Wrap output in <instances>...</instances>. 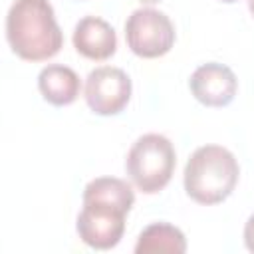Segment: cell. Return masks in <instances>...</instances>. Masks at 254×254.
Listing matches in <instances>:
<instances>
[{
	"instance_id": "cell-12",
	"label": "cell",
	"mask_w": 254,
	"mask_h": 254,
	"mask_svg": "<svg viewBox=\"0 0 254 254\" xmlns=\"http://www.w3.org/2000/svg\"><path fill=\"white\" fill-rule=\"evenodd\" d=\"M244 244L250 252H254V214L246 220V226H244Z\"/></svg>"
},
{
	"instance_id": "cell-15",
	"label": "cell",
	"mask_w": 254,
	"mask_h": 254,
	"mask_svg": "<svg viewBox=\"0 0 254 254\" xmlns=\"http://www.w3.org/2000/svg\"><path fill=\"white\" fill-rule=\"evenodd\" d=\"M222 2H236V0H222Z\"/></svg>"
},
{
	"instance_id": "cell-13",
	"label": "cell",
	"mask_w": 254,
	"mask_h": 254,
	"mask_svg": "<svg viewBox=\"0 0 254 254\" xmlns=\"http://www.w3.org/2000/svg\"><path fill=\"white\" fill-rule=\"evenodd\" d=\"M248 8H250V12H252V16H254V0H248Z\"/></svg>"
},
{
	"instance_id": "cell-11",
	"label": "cell",
	"mask_w": 254,
	"mask_h": 254,
	"mask_svg": "<svg viewBox=\"0 0 254 254\" xmlns=\"http://www.w3.org/2000/svg\"><path fill=\"white\" fill-rule=\"evenodd\" d=\"M89 198H101V200L115 202L129 212L135 202V192H133L131 185L123 179L99 177V179H93L91 183H87V187L83 189V200H89Z\"/></svg>"
},
{
	"instance_id": "cell-1",
	"label": "cell",
	"mask_w": 254,
	"mask_h": 254,
	"mask_svg": "<svg viewBox=\"0 0 254 254\" xmlns=\"http://www.w3.org/2000/svg\"><path fill=\"white\" fill-rule=\"evenodd\" d=\"M6 38L12 52L28 62L54 58L64 46V34L48 0H16L6 16Z\"/></svg>"
},
{
	"instance_id": "cell-6",
	"label": "cell",
	"mask_w": 254,
	"mask_h": 254,
	"mask_svg": "<svg viewBox=\"0 0 254 254\" xmlns=\"http://www.w3.org/2000/svg\"><path fill=\"white\" fill-rule=\"evenodd\" d=\"M131 97L129 75L113 65H101L89 71L85 79V101L97 115L119 113Z\"/></svg>"
},
{
	"instance_id": "cell-7",
	"label": "cell",
	"mask_w": 254,
	"mask_h": 254,
	"mask_svg": "<svg viewBox=\"0 0 254 254\" xmlns=\"http://www.w3.org/2000/svg\"><path fill=\"white\" fill-rule=\"evenodd\" d=\"M189 85H190L192 95L202 105L224 107L234 99L238 81H236L234 71L228 65L208 62V64L198 65L192 71Z\"/></svg>"
},
{
	"instance_id": "cell-4",
	"label": "cell",
	"mask_w": 254,
	"mask_h": 254,
	"mask_svg": "<svg viewBox=\"0 0 254 254\" xmlns=\"http://www.w3.org/2000/svg\"><path fill=\"white\" fill-rule=\"evenodd\" d=\"M125 40L141 58L165 56L175 44V28L169 16L155 8H139L125 22Z\"/></svg>"
},
{
	"instance_id": "cell-14",
	"label": "cell",
	"mask_w": 254,
	"mask_h": 254,
	"mask_svg": "<svg viewBox=\"0 0 254 254\" xmlns=\"http://www.w3.org/2000/svg\"><path fill=\"white\" fill-rule=\"evenodd\" d=\"M139 2H143V4H153V2H157V0H139Z\"/></svg>"
},
{
	"instance_id": "cell-3",
	"label": "cell",
	"mask_w": 254,
	"mask_h": 254,
	"mask_svg": "<svg viewBox=\"0 0 254 254\" xmlns=\"http://www.w3.org/2000/svg\"><path fill=\"white\" fill-rule=\"evenodd\" d=\"M177 165L173 143L159 133H147L139 137L127 153L125 169L133 185L147 192H159L167 187Z\"/></svg>"
},
{
	"instance_id": "cell-10",
	"label": "cell",
	"mask_w": 254,
	"mask_h": 254,
	"mask_svg": "<svg viewBox=\"0 0 254 254\" xmlns=\"http://www.w3.org/2000/svg\"><path fill=\"white\" fill-rule=\"evenodd\" d=\"M187 250V238L185 234L167 222H155L149 224L137 238L135 252L137 254H153V252H171V254H183Z\"/></svg>"
},
{
	"instance_id": "cell-8",
	"label": "cell",
	"mask_w": 254,
	"mask_h": 254,
	"mask_svg": "<svg viewBox=\"0 0 254 254\" xmlns=\"http://www.w3.org/2000/svg\"><path fill=\"white\" fill-rule=\"evenodd\" d=\"M73 46L87 60H107L115 54L117 36L111 24L97 16L81 18L73 28Z\"/></svg>"
},
{
	"instance_id": "cell-2",
	"label": "cell",
	"mask_w": 254,
	"mask_h": 254,
	"mask_svg": "<svg viewBox=\"0 0 254 254\" xmlns=\"http://www.w3.org/2000/svg\"><path fill=\"white\" fill-rule=\"evenodd\" d=\"M238 175V161L228 149L204 145L185 165V190L200 204H218L234 190Z\"/></svg>"
},
{
	"instance_id": "cell-9",
	"label": "cell",
	"mask_w": 254,
	"mask_h": 254,
	"mask_svg": "<svg viewBox=\"0 0 254 254\" xmlns=\"http://www.w3.org/2000/svg\"><path fill=\"white\" fill-rule=\"evenodd\" d=\"M38 87L52 105H69L79 95V77L67 65L50 64L40 71Z\"/></svg>"
},
{
	"instance_id": "cell-5",
	"label": "cell",
	"mask_w": 254,
	"mask_h": 254,
	"mask_svg": "<svg viewBox=\"0 0 254 254\" xmlns=\"http://www.w3.org/2000/svg\"><path fill=\"white\" fill-rule=\"evenodd\" d=\"M125 214L127 210L115 202L101 198L83 200V208L77 216V234L87 246L109 250L123 236Z\"/></svg>"
}]
</instances>
